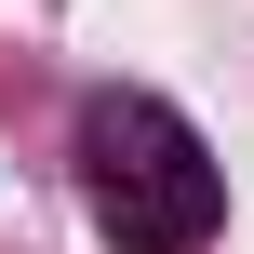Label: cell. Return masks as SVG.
I'll return each mask as SVG.
<instances>
[{
  "mask_svg": "<svg viewBox=\"0 0 254 254\" xmlns=\"http://www.w3.org/2000/svg\"><path fill=\"white\" fill-rule=\"evenodd\" d=\"M67 161H80V201H94V228L121 254H214L228 174H214V147H201V121H188L174 94H134V80L80 94Z\"/></svg>",
  "mask_w": 254,
  "mask_h": 254,
  "instance_id": "obj_1",
  "label": "cell"
}]
</instances>
